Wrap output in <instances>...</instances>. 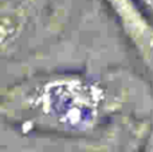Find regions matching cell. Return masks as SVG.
<instances>
[{
	"mask_svg": "<svg viewBox=\"0 0 153 152\" xmlns=\"http://www.w3.org/2000/svg\"><path fill=\"white\" fill-rule=\"evenodd\" d=\"M133 152H153V129L149 133V136L145 139V142Z\"/></svg>",
	"mask_w": 153,
	"mask_h": 152,
	"instance_id": "cell-4",
	"label": "cell"
},
{
	"mask_svg": "<svg viewBox=\"0 0 153 152\" xmlns=\"http://www.w3.org/2000/svg\"><path fill=\"white\" fill-rule=\"evenodd\" d=\"M134 3L153 23V0H134Z\"/></svg>",
	"mask_w": 153,
	"mask_h": 152,
	"instance_id": "cell-3",
	"label": "cell"
},
{
	"mask_svg": "<svg viewBox=\"0 0 153 152\" xmlns=\"http://www.w3.org/2000/svg\"><path fill=\"white\" fill-rule=\"evenodd\" d=\"M0 110L20 137L133 152L153 129V89L122 66L61 67L5 85Z\"/></svg>",
	"mask_w": 153,
	"mask_h": 152,
	"instance_id": "cell-1",
	"label": "cell"
},
{
	"mask_svg": "<svg viewBox=\"0 0 153 152\" xmlns=\"http://www.w3.org/2000/svg\"><path fill=\"white\" fill-rule=\"evenodd\" d=\"M121 39L153 89V23L134 0H101Z\"/></svg>",
	"mask_w": 153,
	"mask_h": 152,
	"instance_id": "cell-2",
	"label": "cell"
}]
</instances>
